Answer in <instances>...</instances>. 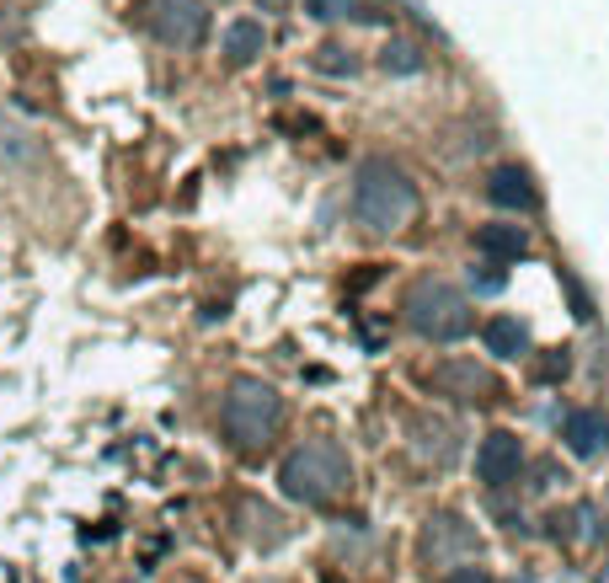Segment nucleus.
I'll return each mask as SVG.
<instances>
[{
	"instance_id": "1",
	"label": "nucleus",
	"mask_w": 609,
	"mask_h": 583,
	"mask_svg": "<svg viewBox=\"0 0 609 583\" xmlns=\"http://www.w3.org/2000/svg\"><path fill=\"white\" fill-rule=\"evenodd\" d=\"M348 482H353V466H348L343 445H332V439H310L284 455V466H278V487L295 504H332Z\"/></svg>"
},
{
	"instance_id": "2",
	"label": "nucleus",
	"mask_w": 609,
	"mask_h": 583,
	"mask_svg": "<svg viewBox=\"0 0 609 583\" xmlns=\"http://www.w3.org/2000/svg\"><path fill=\"white\" fill-rule=\"evenodd\" d=\"M353 214L369 231H401L418 214V188L401 166L390 161H364L353 177Z\"/></svg>"
},
{
	"instance_id": "3",
	"label": "nucleus",
	"mask_w": 609,
	"mask_h": 583,
	"mask_svg": "<svg viewBox=\"0 0 609 583\" xmlns=\"http://www.w3.org/2000/svg\"><path fill=\"white\" fill-rule=\"evenodd\" d=\"M278 423H284V396L273 386H262V381H236L220 401V429H225V439L236 450L268 445L278 434Z\"/></svg>"
},
{
	"instance_id": "4",
	"label": "nucleus",
	"mask_w": 609,
	"mask_h": 583,
	"mask_svg": "<svg viewBox=\"0 0 609 583\" xmlns=\"http://www.w3.org/2000/svg\"><path fill=\"white\" fill-rule=\"evenodd\" d=\"M407 322L427 343H460L471 332V300L449 284V278H418L407 289Z\"/></svg>"
},
{
	"instance_id": "5",
	"label": "nucleus",
	"mask_w": 609,
	"mask_h": 583,
	"mask_svg": "<svg viewBox=\"0 0 609 583\" xmlns=\"http://www.w3.org/2000/svg\"><path fill=\"white\" fill-rule=\"evenodd\" d=\"M482 541L465 519L455 514H433L423 530V562L427 568H465V557H476Z\"/></svg>"
},
{
	"instance_id": "6",
	"label": "nucleus",
	"mask_w": 609,
	"mask_h": 583,
	"mask_svg": "<svg viewBox=\"0 0 609 583\" xmlns=\"http://www.w3.org/2000/svg\"><path fill=\"white\" fill-rule=\"evenodd\" d=\"M150 27H156V38L172 44V49H198L203 33H209V11H203L198 0H156Z\"/></svg>"
},
{
	"instance_id": "7",
	"label": "nucleus",
	"mask_w": 609,
	"mask_h": 583,
	"mask_svg": "<svg viewBox=\"0 0 609 583\" xmlns=\"http://www.w3.org/2000/svg\"><path fill=\"white\" fill-rule=\"evenodd\" d=\"M519 466H524V445H519V434L497 429V434L482 439V450H476V476H482L487 487H508V482L519 476Z\"/></svg>"
},
{
	"instance_id": "8",
	"label": "nucleus",
	"mask_w": 609,
	"mask_h": 583,
	"mask_svg": "<svg viewBox=\"0 0 609 583\" xmlns=\"http://www.w3.org/2000/svg\"><path fill=\"white\" fill-rule=\"evenodd\" d=\"M433 390L460 396V401H492V396H497V381H492L487 370H476L471 359H444V364L433 370Z\"/></svg>"
},
{
	"instance_id": "9",
	"label": "nucleus",
	"mask_w": 609,
	"mask_h": 583,
	"mask_svg": "<svg viewBox=\"0 0 609 583\" xmlns=\"http://www.w3.org/2000/svg\"><path fill=\"white\" fill-rule=\"evenodd\" d=\"M561 439H567V450L572 455H599L609 445V418L605 412H594V407H577V412H567L561 418Z\"/></svg>"
},
{
	"instance_id": "10",
	"label": "nucleus",
	"mask_w": 609,
	"mask_h": 583,
	"mask_svg": "<svg viewBox=\"0 0 609 583\" xmlns=\"http://www.w3.org/2000/svg\"><path fill=\"white\" fill-rule=\"evenodd\" d=\"M487 198L497 203V209H535V203H540L524 166H497V172H492V183H487Z\"/></svg>"
},
{
	"instance_id": "11",
	"label": "nucleus",
	"mask_w": 609,
	"mask_h": 583,
	"mask_svg": "<svg viewBox=\"0 0 609 583\" xmlns=\"http://www.w3.org/2000/svg\"><path fill=\"white\" fill-rule=\"evenodd\" d=\"M476 247H482L492 262H519L530 252V236H524V225H482V231H476Z\"/></svg>"
},
{
	"instance_id": "12",
	"label": "nucleus",
	"mask_w": 609,
	"mask_h": 583,
	"mask_svg": "<svg viewBox=\"0 0 609 583\" xmlns=\"http://www.w3.org/2000/svg\"><path fill=\"white\" fill-rule=\"evenodd\" d=\"M482 337H487V348L497 359H519L530 348V332H524V322H513V317H492Z\"/></svg>"
},
{
	"instance_id": "13",
	"label": "nucleus",
	"mask_w": 609,
	"mask_h": 583,
	"mask_svg": "<svg viewBox=\"0 0 609 583\" xmlns=\"http://www.w3.org/2000/svg\"><path fill=\"white\" fill-rule=\"evenodd\" d=\"M262 44H268L262 38V22H231L225 27V60L231 65H251L262 54Z\"/></svg>"
},
{
	"instance_id": "14",
	"label": "nucleus",
	"mask_w": 609,
	"mask_h": 583,
	"mask_svg": "<svg viewBox=\"0 0 609 583\" xmlns=\"http://www.w3.org/2000/svg\"><path fill=\"white\" fill-rule=\"evenodd\" d=\"M380 65L390 70V75H418V70L427 65V54L418 49V44H407V38H390L385 54H380Z\"/></svg>"
},
{
	"instance_id": "15",
	"label": "nucleus",
	"mask_w": 609,
	"mask_h": 583,
	"mask_svg": "<svg viewBox=\"0 0 609 583\" xmlns=\"http://www.w3.org/2000/svg\"><path fill=\"white\" fill-rule=\"evenodd\" d=\"M353 11V0H310V16L315 22H337V16H348Z\"/></svg>"
},
{
	"instance_id": "16",
	"label": "nucleus",
	"mask_w": 609,
	"mask_h": 583,
	"mask_svg": "<svg viewBox=\"0 0 609 583\" xmlns=\"http://www.w3.org/2000/svg\"><path fill=\"white\" fill-rule=\"evenodd\" d=\"M438 583H492V573H487V568H471V562H465V568H449Z\"/></svg>"
},
{
	"instance_id": "17",
	"label": "nucleus",
	"mask_w": 609,
	"mask_h": 583,
	"mask_svg": "<svg viewBox=\"0 0 609 583\" xmlns=\"http://www.w3.org/2000/svg\"><path fill=\"white\" fill-rule=\"evenodd\" d=\"M471 284H476V295H497L502 289V273L497 268H482V273H471Z\"/></svg>"
},
{
	"instance_id": "18",
	"label": "nucleus",
	"mask_w": 609,
	"mask_h": 583,
	"mask_svg": "<svg viewBox=\"0 0 609 583\" xmlns=\"http://www.w3.org/2000/svg\"><path fill=\"white\" fill-rule=\"evenodd\" d=\"M321 70H332V75H343V70H353V60H343V49H321Z\"/></svg>"
}]
</instances>
